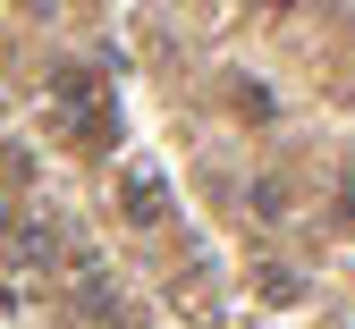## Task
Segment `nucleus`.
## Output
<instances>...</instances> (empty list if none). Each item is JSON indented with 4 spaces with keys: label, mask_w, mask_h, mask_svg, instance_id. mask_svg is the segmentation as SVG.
<instances>
[{
    "label": "nucleus",
    "mask_w": 355,
    "mask_h": 329,
    "mask_svg": "<svg viewBox=\"0 0 355 329\" xmlns=\"http://www.w3.org/2000/svg\"><path fill=\"white\" fill-rule=\"evenodd\" d=\"M0 254H9V270H26V278H51L68 254H60V228L51 220H17L9 237H0Z\"/></svg>",
    "instance_id": "3"
},
{
    "label": "nucleus",
    "mask_w": 355,
    "mask_h": 329,
    "mask_svg": "<svg viewBox=\"0 0 355 329\" xmlns=\"http://www.w3.org/2000/svg\"><path fill=\"white\" fill-rule=\"evenodd\" d=\"M119 211H127V228H161V220H169V177H161L153 161H136L127 186H119Z\"/></svg>",
    "instance_id": "4"
},
{
    "label": "nucleus",
    "mask_w": 355,
    "mask_h": 329,
    "mask_svg": "<svg viewBox=\"0 0 355 329\" xmlns=\"http://www.w3.org/2000/svg\"><path fill=\"white\" fill-rule=\"evenodd\" d=\"M229 102H237L245 127H271V118H279V93L262 85V76H229Z\"/></svg>",
    "instance_id": "5"
},
{
    "label": "nucleus",
    "mask_w": 355,
    "mask_h": 329,
    "mask_svg": "<svg viewBox=\"0 0 355 329\" xmlns=\"http://www.w3.org/2000/svg\"><path fill=\"white\" fill-rule=\"evenodd\" d=\"M9 228H17V203H9V195H0V237H9Z\"/></svg>",
    "instance_id": "8"
},
{
    "label": "nucleus",
    "mask_w": 355,
    "mask_h": 329,
    "mask_svg": "<svg viewBox=\"0 0 355 329\" xmlns=\"http://www.w3.org/2000/svg\"><path fill=\"white\" fill-rule=\"evenodd\" d=\"M110 76H119V51L51 68V118L68 127L76 152H110V144H119V85H110Z\"/></svg>",
    "instance_id": "1"
},
{
    "label": "nucleus",
    "mask_w": 355,
    "mask_h": 329,
    "mask_svg": "<svg viewBox=\"0 0 355 329\" xmlns=\"http://www.w3.org/2000/svg\"><path fill=\"white\" fill-rule=\"evenodd\" d=\"M60 287H68L76 312H94V321H127V312H119V278L102 270V254H68V262H60Z\"/></svg>",
    "instance_id": "2"
},
{
    "label": "nucleus",
    "mask_w": 355,
    "mask_h": 329,
    "mask_svg": "<svg viewBox=\"0 0 355 329\" xmlns=\"http://www.w3.org/2000/svg\"><path fill=\"white\" fill-rule=\"evenodd\" d=\"M254 287L271 296V304H296V296H304V278H296L288 262H262V270H254Z\"/></svg>",
    "instance_id": "7"
},
{
    "label": "nucleus",
    "mask_w": 355,
    "mask_h": 329,
    "mask_svg": "<svg viewBox=\"0 0 355 329\" xmlns=\"http://www.w3.org/2000/svg\"><path fill=\"white\" fill-rule=\"evenodd\" d=\"M245 211L254 220H288V177H254L245 186Z\"/></svg>",
    "instance_id": "6"
}]
</instances>
